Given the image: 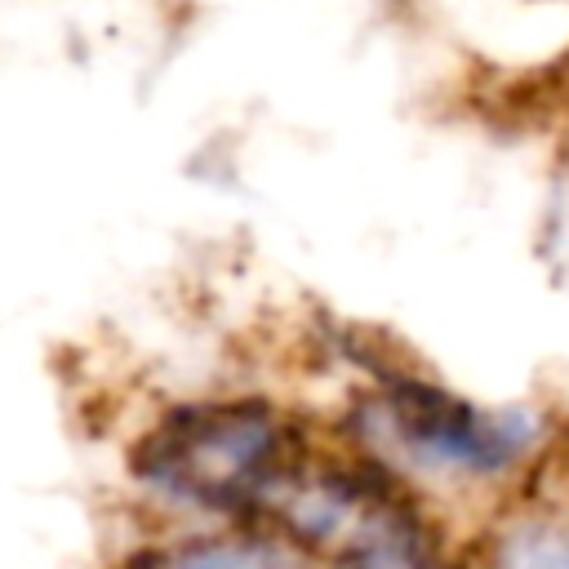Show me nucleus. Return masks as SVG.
<instances>
[{"label":"nucleus","instance_id":"1","mask_svg":"<svg viewBox=\"0 0 569 569\" xmlns=\"http://www.w3.org/2000/svg\"><path fill=\"white\" fill-rule=\"evenodd\" d=\"M311 458L307 431L267 400H200L133 445V476L164 502L258 529L271 493Z\"/></svg>","mask_w":569,"mask_h":569},{"label":"nucleus","instance_id":"2","mask_svg":"<svg viewBox=\"0 0 569 569\" xmlns=\"http://www.w3.org/2000/svg\"><path fill=\"white\" fill-rule=\"evenodd\" d=\"M360 418L413 462L453 476H502L533 440L529 413L480 409L400 365L378 373V391L360 405Z\"/></svg>","mask_w":569,"mask_h":569},{"label":"nucleus","instance_id":"3","mask_svg":"<svg viewBox=\"0 0 569 569\" xmlns=\"http://www.w3.org/2000/svg\"><path fill=\"white\" fill-rule=\"evenodd\" d=\"M320 560L271 529H240L218 538H187L173 547H147L124 569H316Z\"/></svg>","mask_w":569,"mask_h":569},{"label":"nucleus","instance_id":"4","mask_svg":"<svg viewBox=\"0 0 569 569\" xmlns=\"http://www.w3.org/2000/svg\"><path fill=\"white\" fill-rule=\"evenodd\" d=\"M498 565L502 569H569V529L529 520L502 538Z\"/></svg>","mask_w":569,"mask_h":569}]
</instances>
